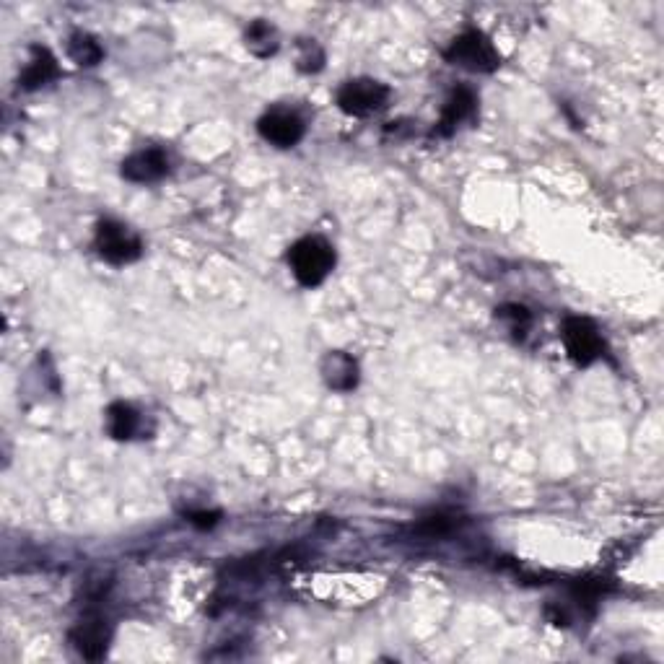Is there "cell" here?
Here are the masks:
<instances>
[{
  "label": "cell",
  "mask_w": 664,
  "mask_h": 664,
  "mask_svg": "<svg viewBox=\"0 0 664 664\" xmlns=\"http://www.w3.org/2000/svg\"><path fill=\"white\" fill-rule=\"evenodd\" d=\"M96 249L112 265H128L141 257L143 244L133 229L120 221H102L96 226Z\"/></svg>",
  "instance_id": "3"
},
{
  "label": "cell",
  "mask_w": 664,
  "mask_h": 664,
  "mask_svg": "<svg viewBox=\"0 0 664 664\" xmlns=\"http://www.w3.org/2000/svg\"><path fill=\"white\" fill-rule=\"evenodd\" d=\"M563 343H566V351L574 358L579 366L594 364L597 358L605 351V340H602L600 330L594 327V322L584 320V317H569L563 322Z\"/></svg>",
  "instance_id": "5"
},
{
  "label": "cell",
  "mask_w": 664,
  "mask_h": 664,
  "mask_svg": "<svg viewBox=\"0 0 664 664\" xmlns=\"http://www.w3.org/2000/svg\"><path fill=\"white\" fill-rule=\"evenodd\" d=\"M107 426L109 434L115 436L120 441H128L138 434V428H141V413L133 408L130 403H115L109 405L107 410Z\"/></svg>",
  "instance_id": "12"
},
{
  "label": "cell",
  "mask_w": 664,
  "mask_h": 664,
  "mask_svg": "<svg viewBox=\"0 0 664 664\" xmlns=\"http://www.w3.org/2000/svg\"><path fill=\"white\" fill-rule=\"evenodd\" d=\"M190 517V522L195 524V527H200V530H208V527H213V524L218 522V511H192V514H187Z\"/></svg>",
  "instance_id": "17"
},
{
  "label": "cell",
  "mask_w": 664,
  "mask_h": 664,
  "mask_svg": "<svg viewBox=\"0 0 664 664\" xmlns=\"http://www.w3.org/2000/svg\"><path fill=\"white\" fill-rule=\"evenodd\" d=\"M475 94L470 89H457L452 91V96L444 104V112H441L439 128L436 133L439 135H452L454 130L460 128L462 122L470 120L475 115Z\"/></svg>",
  "instance_id": "10"
},
{
  "label": "cell",
  "mask_w": 664,
  "mask_h": 664,
  "mask_svg": "<svg viewBox=\"0 0 664 664\" xmlns=\"http://www.w3.org/2000/svg\"><path fill=\"white\" fill-rule=\"evenodd\" d=\"M496 317H498V320H504L511 335H514V338H519V340L527 335V330H530V325H532L530 312H527L524 307H519V304H506V307L496 309Z\"/></svg>",
  "instance_id": "15"
},
{
  "label": "cell",
  "mask_w": 664,
  "mask_h": 664,
  "mask_svg": "<svg viewBox=\"0 0 664 664\" xmlns=\"http://www.w3.org/2000/svg\"><path fill=\"white\" fill-rule=\"evenodd\" d=\"M68 55H71V60L76 65L91 68V65H96L104 58V50L99 47V42H96L91 34L76 32L71 39H68Z\"/></svg>",
  "instance_id": "14"
},
{
  "label": "cell",
  "mask_w": 664,
  "mask_h": 664,
  "mask_svg": "<svg viewBox=\"0 0 664 664\" xmlns=\"http://www.w3.org/2000/svg\"><path fill=\"white\" fill-rule=\"evenodd\" d=\"M387 99H390V89L384 83L371 81V78L348 81L338 91V107L351 117L374 115L387 104Z\"/></svg>",
  "instance_id": "4"
},
{
  "label": "cell",
  "mask_w": 664,
  "mask_h": 664,
  "mask_svg": "<svg viewBox=\"0 0 664 664\" xmlns=\"http://www.w3.org/2000/svg\"><path fill=\"white\" fill-rule=\"evenodd\" d=\"M444 58L452 65H460V68L473 73H491L496 71L498 63H501V55H498L496 47L491 45V39L483 32H478V29L462 32L460 37L449 45V50L444 52Z\"/></svg>",
  "instance_id": "2"
},
{
  "label": "cell",
  "mask_w": 664,
  "mask_h": 664,
  "mask_svg": "<svg viewBox=\"0 0 664 664\" xmlns=\"http://www.w3.org/2000/svg\"><path fill=\"white\" fill-rule=\"evenodd\" d=\"M322 379L330 390L335 392H351L358 384V364L353 356L343 351H330L322 358Z\"/></svg>",
  "instance_id": "9"
},
{
  "label": "cell",
  "mask_w": 664,
  "mask_h": 664,
  "mask_svg": "<svg viewBox=\"0 0 664 664\" xmlns=\"http://www.w3.org/2000/svg\"><path fill=\"white\" fill-rule=\"evenodd\" d=\"M55 76H58V63H55V58H52L45 47H34V58L29 60V65L24 68L19 83L26 91H34L39 89V86H45V83L52 81Z\"/></svg>",
  "instance_id": "11"
},
{
  "label": "cell",
  "mask_w": 664,
  "mask_h": 664,
  "mask_svg": "<svg viewBox=\"0 0 664 664\" xmlns=\"http://www.w3.org/2000/svg\"><path fill=\"white\" fill-rule=\"evenodd\" d=\"M257 130L268 143L278 148H291L304 138V120L291 109H270L257 122Z\"/></svg>",
  "instance_id": "6"
},
{
  "label": "cell",
  "mask_w": 664,
  "mask_h": 664,
  "mask_svg": "<svg viewBox=\"0 0 664 664\" xmlns=\"http://www.w3.org/2000/svg\"><path fill=\"white\" fill-rule=\"evenodd\" d=\"M109 639H112V631L102 615H86L71 631V644L83 659H102L107 654Z\"/></svg>",
  "instance_id": "7"
},
{
  "label": "cell",
  "mask_w": 664,
  "mask_h": 664,
  "mask_svg": "<svg viewBox=\"0 0 664 664\" xmlns=\"http://www.w3.org/2000/svg\"><path fill=\"white\" fill-rule=\"evenodd\" d=\"M299 71H304V73H314V71H320L322 68V63H325V55H322V50L317 45H314V39L312 42H301L299 45Z\"/></svg>",
  "instance_id": "16"
},
{
  "label": "cell",
  "mask_w": 664,
  "mask_h": 664,
  "mask_svg": "<svg viewBox=\"0 0 664 664\" xmlns=\"http://www.w3.org/2000/svg\"><path fill=\"white\" fill-rule=\"evenodd\" d=\"M244 39H247V50L257 55V58H270L278 50V32H275V26L270 21L249 24Z\"/></svg>",
  "instance_id": "13"
},
{
  "label": "cell",
  "mask_w": 664,
  "mask_h": 664,
  "mask_svg": "<svg viewBox=\"0 0 664 664\" xmlns=\"http://www.w3.org/2000/svg\"><path fill=\"white\" fill-rule=\"evenodd\" d=\"M288 265L301 286H320L335 268V249L322 237H304L288 249Z\"/></svg>",
  "instance_id": "1"
},
{
  "label": "cell",
  "mask_w": 664,
  "mask_h": 664,
  "mask_svg": "<svg viewBox=\"0 0 664 664\" xmlns=\"http://www.w3.org/2000/svg\"><path fill=\"white\" fill-rule=\"evenodd\" d=\"M166 172H169V159L159 148H143V151L122 161V177L138 182V185L159 182Z\"/></svg>",
  "instance_id": "8"
}]
</instances>
